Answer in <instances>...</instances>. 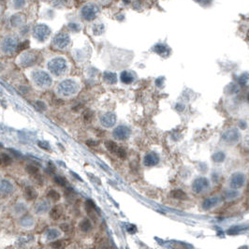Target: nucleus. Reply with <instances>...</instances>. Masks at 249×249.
<instances>
[{"label": "nucleus", "instance_id": "1", "mask_svg": "<svg viewBox=\"0 0 249 249\" xmlns=\"http://www.w3.org/2000/svg\"><path fill=\"white\" fill-rule=\"evenodd\" d=\"M129 133H130L129 129L126 126H120L117 128H115V130L113 131V135L118 140H126L129 136Z\"/></svg>", "mask_w": 249, "mask_h": 249}, {"label": "nucleus", "instance_id": "2", "mask_svg": "<svg viewBox=\"0 0 249 249\" xmlns=\"http://www.w3.org/2000/svg\"><path fill=\"white\" fill-rule=\"evenodd\" d=\"M207 185H208L207 180L205 179V178H200V179L195 181L193 187H194V190L198 192V191H201L205 187H207Z\"/></svg>", "mask_w": 249, "mask_h": 249}, {"label": "nucleus", "instance_id": "3", "mask_svg": "<svg viewBox=\"0 0 249 249\" xmlns=\"http://www.w3.org/2000/svg\"><path fill=\"white\" fill-rule=\"evenodd\" d=\"M96 13H97L96 10H95L92 6H88L82 10V15H84V17L87 20L94 19L96 17Z\"/></svg>", "mask_w": 249, "mask_h": 249}, {"label": "nucleus", "instance_id": "4", "mask_svg": "<svg viewBox=\"0 0 249 249\" xmlns=\"http://www.w3.org/2000/svg\"><path fill=\"white\" fill-rule=\"evenodd\" d=\"M158 162V157L155 154H149L144 157V164L146 166H154Z\"/></svg>", "mask_w": 249, "mask_h": 249}, {"label": "nucleus", "instance_id": "5", "mask_svg": "<svg viewBox=\"0 0 249 249\" xmlns=\"http://www.w3.org/2000/svg\"><path fill=\"white\" fill-rule=\"evenodd\" d=\"M114 122H115V116H114L113 114H110V113L105 114L103 118H102V124L106 126H108V128L112 126L114 124Z\"/></svg>", "mask_w": 249, "mask_h": 249}, {"label": "nucleus", "instance_id": "6", "mask_svg": "<svg viewBox=\"0 0 249 249\" xmlns=\"http://www.w3.org/2000/svg\"><path fill=\"white\" fill-rule=\"evenodd\" d=\"M244 184V176L241 174H235L233 175L231 185L233 187H240L241 185Z\"/></svg>", "mask_w": 249, "mask_h": 249}, {"label": "nucleus", "instance_id": "7", "mask_svg": "<svg viewBox=\"0 0 249 249\" xmlns=\"http://www.w3.org/2000/svg\"><path fill=\"white\" fill-rule=\"evenodd\" d=\"M62 213H63V209L61 206H55L52 209L50 215L53 219H58L59 217L61 216Z\"/></svg>", "mask_w": 249, "mask_h": 249}, {"label": "nucleus", "instance_id": "8", "mask_svg": "<svg viewBox=\"0 0 249 249\" xmlns=\"http://www.w3.org/2000/svg\"><path fill=\"white\" fill-rule=\"evenodd\" d=\"M121 80L123 82H125V84H131V82H133V76L130 73L126 72V71H124V72H122L121 74Z\"/></svg>", "mask_w": 249, "mask_h": 249}, {"label": "nucleus", "instance_id": "9", "mask_svg": "<svg viewBox=\"0 0 249 249\" xmlns=\"http://www.w3.org/2000/svg\"><path fill=\"white\" fill-rule=\"evenodd\" d=\"M105 146H106V148L109 150V151L112 152V153H116L118 148H119V147H118V145L112 141H107L105 142Z\"/></svg>", "mask_w": 249, "mask_h": 249}, {"label": "nucleus", "instance_id": "10", "mask_svg": "<svg viewBox=\"0 0 249 249\" xmlns=\"http://www.w3.org/2000/svg\"><path fill=\"white\" fill-rule=\"evenodd\" d=\"M171 196L173 198L178 200H185L187 199V194L183 191V190H180V189H177V190H173L171 192Z\"/></svg>", "mask_w": 249, "mask_h": 249}, {"label": "nucleus", "instance_id": "11", "mask_svg": "<svg viewBox=\"0 0 249 249\" xmlns=\"http://www.w3.org/2000/svg\"><path fill=\"white\" fill-rule=\"evenodd\" d=\"M104 80L106 82H109V84H114L116 82V75L114 73H105L104 75Z\"/></svg>", "mask_w": 249, "mask_h": 249}, {"label": "nucleus", "instance_id": "12", "mask_svg": "<svg viewBox=\"0 0 249 249\" xmlns=\"http://www.w3.org/2000/svg\"><path fill=\"white\" fill-rule=\"evenodd\" d=\"M25 196L28 200H33L37 196V193L32 187H26L25 188Z\"/></svg>", "mask_w": 249, "mask_h": 249}, {"label": "nucleus", "instance_id": "13", "mask_svg": "<svg viewBox=\"0 0 249 249\" xmlns=\"http://www.w3.org/2000/svg\"><path fill=\"white\" fill-rule=\"evenodd\" d=\"M25 171L31 175H36L38 173V168L36 167L34 165H28V166H26Z\"/></svg>", "mask_w": 249, "mask_h": 249}, {"label": "nucleus", "instance_id": "14", "mask_svg": "<svg viewBox=\"0 0 249 249\" xmlns=\"http://www.w3.org/2000/svg\"><path fill=\"white\" fill-rule=\"evenodd\" d=\"M80 228L82 231H88L91 228V223L89 222V220L84 219L82 221V223L80 224Z\"/></svg>", "mask_w": 249, "mask_h": 249}, {"label": "nucleus", "instance_id": "15", "mask_svg": "<svg viewBox=\"0 0 249 249\" xmlns=\"http://www.w3.org/2000/svg\"><path fill=\"white\" fill-rule=\"evenodd\" d=\"M213 159L215 160V162H222L225 159V155L223 153H221V152L215 153V155L213 156Z\"/></svg>", "mask_w": 249, "mask_h": 249}, {"label": "nucleus", "instance_id": "16", "mask_svg": "<svg viewBox=\"0 0 249 249\" xmlns=\"http://www.w3.org/2000/svg\"><path fill=\"white\" fill-rule=\"evenodd\" d=\"M48 197L51 198L53 200H58L59 199H60V195H59V193L56 192L55 190H51L49 193H48Z\"/></svg>", "mask_w": 249, "mask_h": 249}, {"label": "nucleus", "instance_id": "17", "mask_svg": "<svg viewBox=\"0 0 249 249\" xmlns=\"http://www.w3.org/2000/svg\"><path fill=\"white\" fill-rule=\"evenodd\" d=\"M28 46H29V42H28V41H25V42L20 43V44L18 45V48H17L18 52H22V51H25V49L28 48Z\"/></svg>", "mask_w": 249, "mask_h": 249}, {"label": "nucleus", "instance_id": "18", "mask_svg": "<svg viewBox=\"0 0 249 249\" xmlns=\"http://www.w3.org/2000/svg\"><path fill=\"white\" fill-rule=\"evenodd\" d=\"M155 50H156V52L157 54H163L164 52H167V48H166V47L164 45H162V44L156 45L155 47Z\"/></svg>", "mask_w": 249, "mask_h": 249}, {"label": "nucleus", "instance_id": "19", "mask_svg": "<svg viewBox=\"0 0 249 249\" xmlns=\"http://www.w3.org/2000/svg\"><path fill=\"white\" fill-rule=\"evenodd\" d=\"M1 161L4 162V163H5L6 165H10V164H11V162H12V160H11L10 157L9 156L5 155V154H4V155H2V156H1Z\"/></svg>", "mask_w": 249, "mask_h": 249}, {"label": "nucleus", "instance_id": "20", "mask_svg": "<svg viewBox=\"0 0 249 249\" xmlns=\"http://www.w3.org/2000/svg\"><path fill=\"white\" fill-rule=\"evenodd\" d=\"M116 154L118 155V156L121 157V158H126V151H125V150H124L123 148H120V147L118 148Z\"/></svg>", "mask_w": 249, "mask_h": 249}, {"label": "nucleus", "instance_id": "21", "mask_svg": "<svg viewBox=\"0 0 249 249\" xmlns=\"http://www.w3.org/2000/svg\"><path fill=\"white\" fill-rule=\"evenodd\" d=\"M54 180H55V182H56L58 185H65L67 184L66 179H65V178H63V177H56Z\"/></svg>", "mask_w": 249, "mask_h": 249}, {"label": "nucleus", "instance_id": "22", "mask_svg": "<svg viewBox=\"0 0 249 249\" xmlns=\"http://www.w3.org/2000/svg\"><path fill=\"white\" fill-rule=\"evenodd\" d=\"M38 146H39V147L43 148V149H45V150L50 149L49 144L47 143V142H45V141H39V142H38Z\"/></svg>", "mask_w": 249, "mask_h": 249}, {"label": "nucleus", "instance_id": "23", "mask_svg": "<svg viewBox=\"0 0 249 249\" xmlns=\"http://www.w3.org/2000/svg\"><path fill=\"white\" fill-rule=\"evenodd\" d=\"M92 113H91L90 112H86L85 113H84V119L86 120V121H90L91 120V118H92Z\"/></svg>", "mask_w": 249, "mask_h": 249}, {"label": "nucleus", "instance_id": "24", "mask_svg": "<svg viewBox=\"0 0 249 249\" xmlns=\"http://www.w3.org/2000/svg\"><path fill=\"white\" fill-rule=\"evenodd\" d=\"M52 246H53L54 248H56V249L60 248V246H61V242H59V241H57V242L53 243V244H52Z\"/></svg>", "mask_w": 249, "mask_h": 249}, {"label": "nucleus", "instance_id": "25", "mask_svg": "<svg viewBox=\"0 0 249 249\" xmlns=\"http://www.w3.org/2000/svg\"><path fill=\"white\" fill-rule=\"evenodd\" d=\"M128 230L130 232V233H134L136 231V227L134 226V225H130V227H128Z\"/></svg>", "mask_w": 249, "mask_h": 249}, {"label": "nucleus", "instance_id": "26", "mask_svg": "<svg viewBox=\"0 0 249 249\" xmlns=\"http://www.w3.org/2000/svg\"><path fill=\"white\" fill-rule=\"evenodd\" d=\"M86 144H87L88 146H96V145H97V142H95L94 141H86Z\"/></svg>", "mask_w": 249, "mask_h": 249}, {"label": "nucleus", "instance_id": "27", "mask_svg": "<svg viewBox=\"0 0 249 249\" xmlns=\"http://www.w3.org/2000/svg\"><path fill=\"white\" fill-rule=\"evenodd\" d=\"M61 228L63 230H65V231H67L69 230V225L68 224H62L61 225Z\"/></svg>", "mask_w": 249, "mask_h": 249}, {"label": "nucleus", "instance_id": "28", "mask_svg": "<svg viewBox=\"0 0 249 249\" xmlns=\"http://www.w3.org/2000/svg\"><path fill=\"white\" fill-rule=\"evenodd\" d=\"M2 163V161H1V156H0V164Z\"/></svg>", "mask_w": 249, "mask_h": 249}]
</instances>
